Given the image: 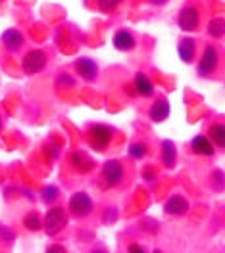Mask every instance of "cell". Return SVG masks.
I'll use <instances>...</instances> for the list:
<instances>
[{"instance_id": "e0dca14e", "label": "cell", "mask_w": 225, "mask_h": 253, "mask_svg": "<svg viewBox=\"0 0 225 253\" xmlns=\"http://www.w3.org/2000/svg\"><path fill=\"white\" fill-rule=\"evenodd\" d=\"M208 138L216 148L225 150V123H214L208 126Z\"/></svg>"}, {"instance_id": "52a82bcc", "label": "cell", "mask_w": 225, "mask_h": 253, "mask_svg": "<svg viewBox=\"0 0 225 253\" xmlns=\"http://www.w3.org/2000/svg\"><path fill=\"white\" fill-rule=\"evenodd\" d=\"M177 23H179V29L185 33H193L198 29L200 25V14L194 6H185L179 16H177Z\"/></svg>"}, {"instance_id": "484cf974", "label": "cell", "mask_w": 225, "mask_h": 253, "mask_svg": "<svg viewBox=\"0 0 225 253\" xmlns=\"http://www.w3.org/2000/svg\"><path fill=\"white\" fill-rule=\"evenodd\" d=\"M150 2H152V4H154V6H162V4H166V2H168V0H150Z\"/></svg>"}, {"instance_id": "7a4b0ae2", "label": "cell", "mask_w": 225, "mask_h": 253, "mask_svg": "<svg viewBox=\"0 0 225 253\" xmlns=\"http://www.w3.org/2000/svg\"><path fill=\"white\" fill-rule=\"evenodd\" d=\"M102 180L106 184V188H115V186H121L123 180H125V167L119 159H108L104 165H102Z\"/></svg>"}, {"instance_id": "ffe728a7", "label": "cell", "mask_w": 225, "mask_h": 253, "mask_svg": "<svg viewBox=\"0 0 225 253\" xmlns=\"http://www.w3.org/2000/svg\"><path fill=\"white\" fill-rule=\"evenodd\" d=\"M23 224H25V228L31 230V232H37V230L43 228V221H41L39 213H29V215L23 219Z\"/></svg>"}, {"instance_id": "2e32d148", "label": "cell", "mask_w": 225, "mask_h": 253, "mask_svg": "<svg viewBox=\"0 0 225 253\" xmlns=\"http://www.w3.org/2000/svg\"><path fill=\"white\" fill-rule=\"evenodd\" d=\"M2 44L10 52H17L19 48L23 46V35L17 29H6L2 33Z\"/></svg>"}, {"instance_id": "6da1fadb", "label": "cell", "mask_w": 225, "mask_h": 253, "mask_svg": "<svg viewBox=\"0 0 225 253\" xmlns=\"http://www.w3.org/2000/svg\"><path fill=\"white\" fill-rule=\"evenodd\" d=\"M87 136H89V146L95 152H104L112 144L113 130L112 126L104 125V123H95V125L89 126V134Z\"/></svg>"}, {"instance_id": "ac0fdd59", "label": "cell", "mask_w": 225, "mask_h": 253, "mask_svg": "<svg viewBox=\"0 0 225 253\" xmlns=\"http://www.w3.org/2000/svg\"><path fill=\"white\" fill-rule=\"evenodd\" d=\"M175 159H177V150L175 144L171 140H164L162 142V161L168 169H173L175 167Z\"/></svg>"}, {"instance_id": "9a60e30c", "label": "cell", "mask_w": 225, "mask_h": 253, "mask_svg": "<svg viewBox=\"0 0 225 253\" xmlns=\"http://www.w3.org/2000/svg\"><path fill=\"white\" fill-rule=\"evenodd\" d=\"M133 86H135V92L143 98H152L154 96V83L148 79V75L145 73H137L135 81H133Z\"/></svg>"}, {"instance_id": "8992f818", "label": "cell", "mask_w": 225, "mask_h": 253, "mask_svg": "<svg viewBox=\"0 0 225 253\" xmlns=\"http://www.w3.org/2000/svg\"><path fill=\"white\" fill-rule=\"evenodd\" d=\"M47 62H49V58H47V54L43 50H31V52H27L23 56L21 69L27 75H35V73H39V71H43L47 67Z\"/></svg>"}, {"instance_id": "5bb4252c", "label": "cell", "mask_w": 225, "mask_h": 253, "mask_svg": "<svg viewBox=\"0 0 225 253\" xmlns=\"http://www.w3.org/2000/svg\"><path fill=\"white\" fill-rule=\"evenodd\" d=\"M177 54H179V58H181L183 63H193L194 56H196V42H194L193 39H189V37L181 39L179 44H177Z\"/></svg>"}, {"instance_id": "7402d4cb", "label": "cell", "mask_w": 225, "mask_h": 253, "mask_svg": "<svg viewBox=\"0 0 225 253\" xmlns=\"http://www.w3.org/2000/svg\"><path fill=\"white\" fill-rule=\"evenodd\" d=\"M58 196H60V190L56 188V186H47V188L43 190V202L45 204H52Z\"/></svg>"}, {"instance_id": "3957f363", "label": "cell", "mask_w": 225, "mask_h": 253, "mask_svg": "<svg viewBox=\"0 0 225 253\" xmlns=\"http://www.w3.org/2000/svg\"><path fill=\"white\" fill-rule=\"evenodd\" d=\"M69 213L77 219H83V217H89L95 209V204H93V198L87 194V192H75L71 198H69Z\"/></svg>"}, {"instance_id": "cb8c5ba5", "label": "cell", "mask_w": 225, "mask_h": 253, "mask_svg": "<svg viewBox=\"0 0 225 253\" xmlns=\"http://www.w3.org/2000/svg\"><path fill=\"white\" fill-rule=\"evenodd\" d=\"M60 83H65L67 86H73V84H75V81L71 79V77H67V75H62V77L58 79V84H60Z\"/></svg>"}, {"instance_id": "9c48e42d", "label": "cell", "mask_w": 225, "mask_h": 253, "mask_svg": "<svg viewBox=\"0 0 225 253\" xmlns=\"http://www.w3.org/2000/svg\"><path fill=\"white\" fill-rule=\"evenodd\" d=\"M75 71H77V75H79L81 79L89 81V83H93L98 77V65L93 58H79V60H75Z\"/></svg>"}, {"instance_id": "ba28073f", "label": "cell", "mask_w": 225, "mask_h": 253, "mask_svg": "<svg viewBox=\"0 0 225 253\" xmlns=\"http://www.w3.org/2000/svg\"><path fill=\"white\" fill-rule=\"evenodd\" d=\"M189 209H191V206H189L187 198L181 196V194L171 196V198L164 204V213L169 215V217H183V215L189 213Z\"/></svg>"}, {"instance_id": "603a6c76", "label": "cell", "mask_w": 225, "mask_h": 253, "mask_svg": "<svg viewBox=\"0 0 225 253\" xmlns=\"http://www.w3.org/2000/svg\"><path fill=\"white\" fill-rule=\"evenodd\" d=\"M119 2H121V0H97L98 10H100V12H112Z\"/></svg>"}, {"instance_id": "44dd1931", "label": "cell", "mask_w": 225, "mask_h": 253, "mask_svg": "<svg viewBox=\"0 0 225 253\" xmlns=\"http://www.w3.org/2000/svg\"><path fill=\"white\" fill-rule=\"evenodd\" d=\"M148 152V146L145 142H131L129 146V156L133 159H143Z\"/></svg>"}, {"instance_id": "277c9868", "label": "cell", "mask_w": 225, "mask_h": 253, "mask_svg": "<svg viewBox=\"0 0 225 253\" xmlns=\"http://www.w3.org/2000/svg\"><path fill=\"white\" fill-rule=\"evenodd\" d=\"M218 65H220V52H218V48L214 46V44H208V46L204 48V52L200 56V62H198V67H196L198 77L214 75Z\"/></svg>"}, {"instance_id": "4fadbf2b", "label": "cell", "mask_w": 225, "mask_h": 253, "mask_svg": "<svg viewBox=\"0 0 225 253\" xmlns=\"http://www.w3.org/2000/svg\"><path fill=\"white\" fill-rule=\"evenodd\" d=\"M169 113H171V106H169L168 98H158V100L152 104L150 111H148V117H150L154 123H162V121H166V119L169 117Z\"/></svg>"}, {"instance_id": "5b68a950", "label": "cell", "mask_w": 225, "mask_h": 253, "mask_svg": "<svg viewBox=\"0 0 225 253\" xmlns=\"http://www.w3.org/2000/svg\"><path fill=\"white\" fill-rule=\"evenodd\" d=\"M65 224H67V215H65L64 209L62 207H52V209H49V213L43 221V228L49 236H56L64 230Z\"/></svg>"}, {"instance_id": "d6986e66", "label": "cell", "mask_w": 225, "mask_h": 253, "mask_svg": "<svg viewBox=\"0 0 225 253\" xmlns=\"http://www.w3.org/2000/svg\"><path fill=\"white\" fill-rule=\"evenodd\" d=\"M208 35L210 37H214V39H222L225 35V19L222 17H214V19H210L208 23Z\"/></svg>"}, {"instance_id": "4316f807", "label": "cell", "mask_w": 225, "mask_h": 253, "mask_svg": "<svg viewBox=\"0 0 225 253\" xmlns=\"http://www.w3.org/2000/svg\"><path fill=\"white\" fill-rule=\"evenodd\" d=\"M0 130H2V117H0Z\"/></svg>"}, {"instance_id": "8fae6325", "label": "cell", "mask_w": 225, "mask_h": 253, "mask_svg": "<svg viewBox=\"0 0 225 253\" xmlns=\"http://www.w3.org/2000/svg\"><path fill=\"white\" fill-rule=\"evenodd\" d=\"M69 161H71V167L81 174L91 173L95 169V159L91 158L87 152H73Z\"/></svg>"}, {"instance_id": "30bf717a", "label": "cell", "mask_w": 225, "mask_h": 253, "mask_svg": "<svg viewBox=\"0 0 225 253\" xmlns=\"http://www.w3.org/2000/svg\"><path fill=\"white\" fill-rule=\"evenodd\" d=\"M191 152L196 156H204V158H212L216 154V148L210 140L208 136L204 134H196L193 140H191Z\"/></svg>"}, {"instance_id": "d4e9b609", "label": "cell", "mask_w": 225, "mask_h": 253, "mask_svg": "<svg viewBox=\"0 0 225 253\" xmlns=\"http://www.w3.org/2000/svg\"><path fill=\"white\" fill-rule=\"evenodd\" d=\"M127 252H145L141 246H137V244H133V246H129L127 248Z\"/></svg>"}, {"instance_id": "7c38bea8", "label": "cell", "mask_w": 225, "mask_h": 253, "mask_svg": "<svg viewBox=\"0 0 225 253\" xmlns=\"http://www.w3.org/2000/svg\"><path fill=\"white\" fill-rule=\"evenodd\" d=\"M113 42V48L115 50H119V52H129V50H133V48L137 46V39H135V35L127 29H121V31H117L113 35L112 39Z\"/></svg>"}]
</instances>
